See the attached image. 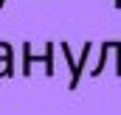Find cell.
Instances as JSON below:
<instances>
[{"mask_svg": "<svg viewBox=\"0 0 121 115\" xmlns=\"http://www.w3.org/2000/svg\"><path fill=\"white\" fill-rule=\"evenodd\" d=\"M110 56L116 59V76L121 79V42H116V39H110V42L101 45V56H99V65L93 67V76H101V70H104V65H107Z\"/></svg>", "mask_w": 121, "mask_h": 115, "instance_id": "obj_1", "label": "cell"}, {"mask_svg": "<svg viewBox=\"0 0 121 115\" xmlns=\"http://www.w3.org/2000/svg\"><path fill=\"white\" fill-rule=\"evenodd\" d=\"M90 45H93V42H85V51H82V59L76 62V67H73V56H70V51H68V45H65V53H68V62H70V73H73L70 90L79 84V76H82V70H85V62H87V56H90Z\"/></svg>", "mask_w": 121, "mask_h": 115, "instance_id": "obj_2", "label": "cell"}, {"mask_svg": "<svg viewBox=\"0 0 121 115\" xmlns=\"http://www.w3.org/2000/svg\"><path fill=\"white\" fill-rule=\"evenodd\" d=\"M113 3H116V8H121V0H113Z\"/></svg>", "mask_w": 121, "mask_h": 115, "instance_id": "obj_3", "label": "cell"}]
</instances>
